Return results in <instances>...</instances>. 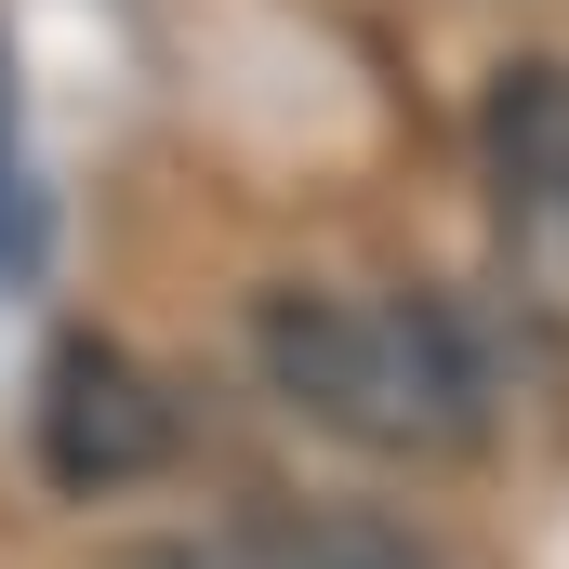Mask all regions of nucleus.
Returning <instances> with one entry per match:
<instances>
[{
	"label": "nucleus",
	"instance_id": "1",
	"mask_svg": "<svg viewBox=\"0 0 569 569\" xmlns=\"http://www.w3.org/2000/svg\"><path fill=\"white\" fill-rule=\"evenodd\" d=\"M252 371L279 411H305L345 450H385V463H437L490 425V371H477L463 318L425 291H266Z\"/></svg>",
	"mask_w": 569,
	"mask_h": 569
},
{
	"label": "nucleus",
	"instance_id": "2",
	"mask_svg": "<svg viewBox=\"0 0 569 569\" xmlns=\"http://www.w3.org/2000/svg\"><path fill=\"white\" fill-rule=\"evenodd\" d=\"M27 450H40V477H53L67 503H107V490H133V477L172 463V398H159V371H146L133 345L67 331V345H53V371H40Z\"/></svg>",
	"mask_w": 569,
	"mask_h": 569
},
{
	"label": "nucleus",
	"instance_id": "3",
	"mask_svg": "<svg viewBox=\"0 0 569 569\" xmlns=\"http://www.w3.org/2000/svg\"><path fill=\"white\" fill-rule=\"evenodd\" d=\"M477 159H490L503 212H517L530 239H557V252H569V67H557V53H517V67L490 80V107H477Z\"/></svg>",
	"mask_w": 569,
	"mask_h": 569
},
{
	"label": "nucleus",
	"instance_id": "4",
	"mask_svg": "<svg viewBox=\"0 0 569 569\" xmlns=\"http://www.w3.org/2000/svg\"><path fill=\"white\" fill-rule=\"evenodd\" d=\"M266 569H437V543L411 517H371V503H279L266 530Z\"/></svg>",
	"mask_w": 569,
	"mask_h": 569
},
{
	"label": "nucleus",
	"instance_id": "5",
	"mask_svg": "<svg viewBox=\"0 0 569 569\" xmlns=\"http://www.w3.org/2000/svg\"><path fill=\"white\" fill-rule=\"evenodd\" d=\"M107 569H266V543H199V530H159V543H133V557Z\"/></svg>",
	"mask_w": 569,
	"mask_h": 569
},
{
	"label": "nucleus",
	"instance_id": "6",
	"mask_svg": "<svg viewBox=\"0 0 569 569\" xmlns=\"http://www.w3.org/2000/svg\"><path fill=\"white\" fill-rule=\"evenodd\" d=\"M0 226H13V93H0Z\"/></svg>",
	"mask_w": 569,
	"mask_h": 569
}]
</instances>
